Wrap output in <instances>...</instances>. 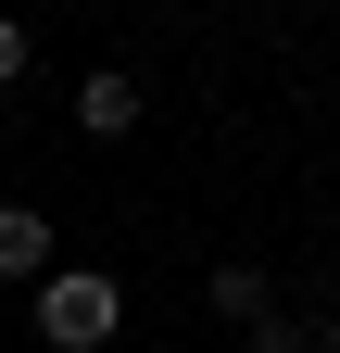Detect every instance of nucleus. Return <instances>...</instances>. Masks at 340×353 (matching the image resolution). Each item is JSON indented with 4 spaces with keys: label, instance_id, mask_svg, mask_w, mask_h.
Returning a JSON list of instances; mask_svg holds the SVG:
<instances>
[{
    "label": "nucleus",
    "instance_id": "f257e3e1",
    "mask_svg": "<svg viewBox=\"0 0 340 353\" xmlns=\"http://www.w3.org/2000/svg\"><path fill=\"white\" fill-rule=\"evenodd\" d=\"M25 316H38V341H51V353H101V341L126 328V290L101 278V265H51V278L25 290Z\"/></svg>",
    "mask_w": 340,
    "mask_h": 353
},
{
    "label": "nucleus",
    "instance_id": "f03ea898",
    "mask_svg": "<svg viewBox=\"0 0 340 353\" xmlns=\"http://www.w3.org/2000/svg\"><path fill=\"white\" fill-rule=\"evenodd\" d=\"M0 278H13V290L51 278V214H38V202H0Z\"/></svg>",
    "mask_w": 340,
    "mask_h": 353
},
{
    "label": "nucleus",
    "instance_id": "7ed1b4c3",
    "mask_svg": "<svg viewBox=\"0 0 340 353\" xmlns=\"http://www.w3.org/2000/svg\"><path fill=\"white\" fill-rule=\"evenodd\" d=\"M202 303H215L227 328H252V316H277V278H265V265H240V252H227L215 278H202Z\"/></svg>",
    "mask_w": 340,
    "mask_h": 353
},
{
    "label": "nucleus",
    "instance_id": "20e7f679",
    "mask_svg": "<svg viewBox=\"0 0 340 353\" xmlns=\"http://www.w3.org/2000/svg\"><path fill=\"white\" fill-rule=\"evenodd\" d=\"M76 126H89V139H126V126H139V76H89V88H76Z\"/></svg>",
    "mask_w": 340,
    "mask_h": 353
},
{
    "label": "nucleus",
    "instance_id": "39448f33",
    "mask_svg": "<svg viewBox=\"0 0 340 353\" xmlns=\"http://www.w3.org/2000/svg\"><path fill=\"white\" fill-rule=\"evenodd\" d=\"M252 353H340L328 316H252Z\"/></svg>",
    "mask_w": 340,
    "mask_h": 353
},
{
    "label": "nucleus",
    "instance_id": "423d86ee",
    "mask_svg": "<svg viewBox=\"0 0 340 353\" xmlns=\"http://www.w3.org/2000/svg\"><path fill=\"white\" fill-rule=\"evenodd\" d=\"M25 63H38V38H25V26H13V13H0V88H13V76H25Z\"/></svg>",
    "mask_w": 340,
    "mask_h": 353
}]
</instances>
